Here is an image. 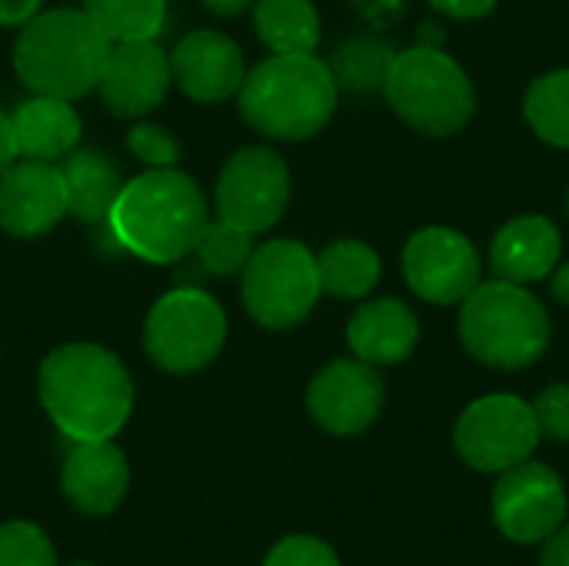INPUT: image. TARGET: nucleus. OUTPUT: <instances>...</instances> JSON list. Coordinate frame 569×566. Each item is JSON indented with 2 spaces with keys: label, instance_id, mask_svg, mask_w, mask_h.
Returning a JSON list of instances; mask_svg holds the SVG:
<instances>
[{
  "label": "nucleus",
  "instance_id": "4468645a",
  "mask_svg": "<svg viewBox=\"0 0 569 566\" xmlns=\"http://www.w3.org/2000/svg\"><path fill=\"white\" fill-rule=\"evenodd\" d=\"M67 214L63 173L50 160L17 157L0 173V227L10 237H43Z\"/></svg>",
  "mask_w": 569,
  "mask_h": 566
},
{
  "label": "nucleus",
  "instance_id": "4be33fe9",
  "mask_svg": "<svg viewBox=\"0 0 569 566\" xmlns=\"http://www.w3.org/2000/svg\"><path fill=\"white\" fill-rule=\"evenodd\" d=\"M317 270H320V290L327 297L357 300V304L367 300L383 277L380 254L367 240H357V237L327 244L317 254Z\"/></svg>",
  "mask_w": 569,
  "mask_h": 566
},
{
  "label": "nucleus",
  "instance_id": "2f4dec72",
  "mask_svg": "<svg viewBox=\"0 0 569 566\" xmlns=\"http://www.w3.org/2000/svg\"><path fill=\"white\" fill-rule=\"evenodd\" d=\"M427 3L450 20H483L497 10L500 0H427Z\"/></svg>",
  "mask_w": 569,
  "mask_h": 566
},
{
  "label": "nucleus",
  "instance_id": "f257e3e1",
  "mask_svg": "<svg viewBox=\"0 0 569 566\" xmlns=\"http://www.w3.org/2000/svg\"><path fill=\"white\" fill-rule=\"evenodd\" d=\"M37 394L50 424L70 440H113L133 414V377L100 344H63L37 370Z\"/></svg>",
  "mask_w": 569,
  "mask_h": 566
},
{
  "label": "nucleus",
  "instance_id": "cd10ccee",
  "mask_svg": "<svg viewBox=\"0 0 569 566\" xmlns=\"http://www.w3.org/2000/svg\"><path fill=\"white\" fill-rule=\"evenodd\" d=\"M0 566H57L53 540L30 520L0 524Z\"/></svg>",
  "mask_w": 569,
  "mask_h": 566
},
{
  "label": "nucleus",
  "instance_id": "20e7f679",
  "mask_svg": "<svg viewBox=\"0 0 569 566\" xmlns=\"http://www.w3.org/2000/svg\"><path fill=\"white\" fill-rule=\"evenodd\" d=\"M113 40L83 10H47L23 23L13 43L20 83L43 97L77 100L97 90Z\"/></svg>",
  "mask_w": 569,
  "mask_h": 566
},
{
  "label": "nucleus",
  "instance_id": "c85d7f7f",
  "mask_svg": "<svg viewBox=\"0 0 569 566\" xmlns=\"http://www.w3.org/2000/svg\"><path fill=\"white\" fill-rule=\"evenodd\" d=\"M127 150L147 167V170H163V167H177L180 160V147L177 140L157 127V123H133L127 133Z\"/></svg>",
  "mask_w": 569,
  "mask_h": 566
},
{
  "label": "nucleus",
  "instance_id": "6ab92c4d",
  "mask_svg": "<svg viewBox=\"0 0 569 566\" xmlns=\"http://www.w3.org/2000/svg\"><path fill=\"white\" fill-rule=\"evenodd\" d=\"M563 254L560 227L543 214H520L510 217L490 244V270L510 284H537L553 274Z\"/></svg>",
  "mask_w": 569,
  "mask_h": 566
},
{
  "label": "nucleus",
  "instance_id": "0eeeda50",
  "mask_svg": "<svg viewBox=\"0 0 569 566\" xmlns=\"http://www.w3.org/2000/svg\"><path fill=\"white\" fill-rule=\"evenodd\" d=\"M240 277L243 307L263 330L300 327L323 294L317 254L290 237L253 247Z\"/></svg>",
  "mask_w": 569,
  "mask_h": 566
},
{
  "label": "nucleus",
  "instance_id": "f8f14e48",
  "mask_svg": "<svg viewBox=\"0 0 569 566\" xmlns=\"http://www.w3.org/2000/svg\"><path fill=\"white\" fill-rule=\"evenodd\" d=\"M567 487L547 464L523 460L497 474L493 487V524L513 544H543L567 524Z\"/></svg>",
  "mask_w": 569,
  "mask_h": 566
},
{
  "label": "nucleus",
  "instance_id": "e433bc0d",
  "mask_svg": "<svg viewBox=\"0 0 569 566\" xmlns=\"http://www.w3.org/2000/svg\"><path fill=\"white\" fill-rule=\"evenodd\" d=\"M550 294H553L557 304L569 307V260L553 267V274H550Z\"/></svg>",
  "mask_w": 569,
  "mask_h": 566
},
{
  "label": "nucleus",
  "instance_id": "ea45409f",
  "mask_svg": "<svg viewBox=\"0 0 569 566\" xmlns=\"http://www.w3.org/2000/svg\"><path fill=\"white\" fill-rule=\"evenodd\" d=\"M563 214L569 217V187H567V193H563Z\"/></svg>",
  "mask_w": 569,
  "mask_h": 566
},
{
  "label": "nucleus",
  "instance_id": "7c9ffc66",
  "mask_svg": "<svg viewBox=\"0 0 569 566\" xmlns=\"http://www.w3.org/2000/svg\"><path fill=\"white\" fill-rule=\"evenodd\" d=\"M540 437L553 444H569V384H550L530 404Z\"/></svg>",
  "mask_w": 569,
  "mask_h": 566
},
{
  "label": "nucleus",
  "instance_id": "ddd939ff",
  "mask_svg": "<svg viewBox=\"0 0 569 566\" xmlns=\"http://www.w3.org/2000/svg\"><path fill=\"white\" fill-rule=\"evenodd\" d=\"M387 387L377 367L340 357L323 364L307 387V410L313 424L333 437H360L383 414Z\"/></svg>",
  "mask_w": 569,
  "mask_h": 566
},
{
  "label": "nucleus",
  "instance_id": "b1692460",
  "mask_svg": "<svg viewBox=\"0 0 569 566\" xmlns=\"http://www.w3.org/2000/svg\"><path fill=\"white\" fill-rule=\"evenodd\" d=\"M253 27L270 53H317L320 13L310 0H257Z\"/></svg>",
  "mask_w": 569,
  "mask_h": 566
},
{
  "label": "nucleus",
  "instance_id": "a878e982",
  "mask_svg": "<svg viewBox=\"0 0 569 566\" xmlns=\"http://www.w3.org/2000/svg\"><path fill=\"white\" fill-rule=\"evenodd\" d=\"M113 43L150 40L167 20V0H83L80 7Z\"/></svg>",
  "mask_w": 569,
  "mask_h": 566
},
{
  "label": "nucleus",
  "instance_id": "5701e85b",
  "mask_svg": "<svg viewBox=\"0 0 569 566\" xmlns=\"http://www.w3.org/2000/svg\"><path fill=\"white\" fill-rule=\"evenodd\" d=\"M393 57H397V47L387 37H380L377 30H370V33L347 37L333 50L327 67L333 73L337 90H347L353 97H370V93L383 90Z\"/></svg>",
  "mask_w": 569,
  "mask_h": 566
},
{
  "label": "nucleus",
  "instance_id": "2eb2a0df",
  "mask_svg": "<svg viewBox=\"0 0 569 566\" xmlns=\"http://www.w3.org/2000/svg\"><path fill=\"white\" fill-rule=\"evenodd\" d=\"M170 83V53L150 37L113 43L97 90L117 117H147L163 103Z\"/></svg>",
  "mask_w": 569,
  "mask_h": 566
},
{
  "label": "nucleus",
  "instance_id": "dca6fc26",
  "mask_svg": "<svg viewBox=\"0 0 569 566\" xmlns=\"http://www.w3.org/2000/svg\"><path fill=\"white\" fill-rule=\"evenodd\" d=\"M170 77L190 100L217 103L240 90L247 77L243 50L220 30H193L170 53Z\"/></svg>",
  "mask_w": 569,
  "mask_h": 566
},
{
  "label": "nucleus",
  "instance_id": "4c0bfd02",
  "mask_svg": "<svg viewBox=\"0 0 569 566\" xmlns=\"http://www.w3.org/2000/svg\"><path fill=\"white\" fill-rule=\"evenodd\" d=\"M207 10H213L217 17H240L243 10H250L257 0H200Z\"/></svg>",
  "mask_w": 569,
  "mask_h": 566
},
{
  "label": "nucleus",
  "instance_id": "72a5a7b5",
  "mask_svg": "<svg viewBox=\"0 0 569 566\" xmlns=\"http://www.w3.org/2000/svg\"><path fill=\"white\" fill-rule=\"evenodd\" d=\"M43 0H0V27H23L40 13Z\"/></svg>",
  "mask_w": 569,
  "mask_h": 566
},
{
  "label": "nucleus",
  "instance_id": "aec40b11",
  "mask_svg": "<svg viewBox=\"0 0 569 566\" xmlns=\"http://www.w3.org/2000/svg\"><path fill=\"white\" fill-rule=\"evenodd\" d=\"M17 157L30 160H63L80 143V117L70 100L33 93L10 113Z\"/></svg>",
  "mask_w": 569,
  "mask_h": 566
},
{
  "label": "nucleus",
  "instance_id": "c9c22d12",
  "mask_svg": "<svg viewBox=\"0 0 569 566\" xmlns=\"http://www.w3.org/2000/svg\"><path fill=\"white\" fill-rule=\"evenodd\" d=\"M17 160V147H13V130H10V113L0 110V173Z\"/></svg>",
  "mask_w": 569,
  "mask_h": 566
},
{
  "label": "nucleus",
  "instance_id": "7ed1b4c3",
  "mask_svg": "<svg viewBox=\"0 0 569 566\" xmlns=\"http://www.w3.org/2000/svg\"><path fill=\"white\" fill-rule=\"evenodd\" d=\"M243 120L280 143H300L317 137L340 100L327 60L317 53H273L247 70L240 90Z\"/></svg>",
  "mask_w": 569,
  "mask_h": 566
},
{
  "label": "nucleus",
  "instance_id": "bb28decb",
  "mask_svg": "<svg viewBox=\"0 0 569 566\" xmlns=\"http://www.w3.org/2000/svg\"><path fill=\"white\" fill-rule=\"evenodd\" d=\"M193 254L200 257L203 270H210L213 277H233V274H243L253 254V234L227 220H207V227L197 237Z\"/></svg>",
  "mask_w": 569,
  "mask_h": 566
},
{
  "label": "nucleus",
  "instance_id": "393cba45",
  "mask_svg": "<svg viewBox=\"0 0 569 566\" xmlns=\"http://www.w3.org/2000/svg\"><path fill=\"white\" fill-rule=\"evenodd\" d=\"M527 127L557 150H569V67L540 73L523 93Z\"/></svg>",
  "mask_w": 569,
  "mask_h": 566
},
{
  "label": "nucleus",
  "instance_id": "f3484780",
  "mask_svg": "<svg viewBox=\"0 0 569 566\" xmlns=\"http://www.w3.org/2000/svg\"><path fill=\"white\" fill-rule=\"evenodd\" d=\"M60 490L77 514L107 517L130 490V464L113 440L73 444L60 470Z\"/></svg>",
  "mask_w": 569,
  "mask_h": 566
},
{
  "label": "nucleus",
  "instance_id": "f704fd0d",
  "mask_svg": "<svg viewBox=\"0 0 569 566\" xmlns=\"http://www.w3.org/2000/svg\"><path fill=\"white\" fill-rule=\"evenodd\" d=\"M540 566H569V524H563L553 537L543 540Z\"/></svg>",
  "mask_w": 569,
  "mask_h": 566
},
{
  "label": "nucleus",
  "instance_id": "412c9836",
  "mask_svg": "<svg viewBox=\"0 0 569 566\" xmlns=\"http://www.w3.org/2000/svg\"><path fill=\"white\" fill-rule=\"evenodd\" d=\"M67 187V214L83 224H100L110 217V207L123 187V177L110 157L100 150H70L60 163Z\"/></svg>",
  "mask_w": 569,
  "mask_h": 566
},
{
  "label": "nucleus",
  "instance_id": "9b49d317",
  "mask_svg": "<svg viewBox=\"0 0 569 566\" xmlns=\"http://www.w3.org/2000/svg\"><path fill=\"white\" fill-rule=\"evenodd\" d=\"M407 287L437 307H460L483 280V260L473 240L453 227L417 230L400 254Z\"/></svg>",
  "mask_w": 569,
  "mask_h": 566
},
{
  "label": "nucleus",
  "instance_id": "6e6552de",
  "mask_svg": "<svg viewBox=\"0 0 569 566\" xmlns=\"http://www.w3.org/2000/svg\"><path fill=\"white\" fill-rule=\"evenodd\" d=\"M227 340L223 307L197 287L163 294L143 320V350L167 374H197L210 367Z\"/></svg>",
  "mask_w": 569,
  "mask_h": 566
},
{
  "label": "nucleus",
  "instance_id": "473e14b6",
  "mask_svg": "<svg viewBox=\"0 0 569 566\" xmlns=\"http://www.w3.org/2000/svg\"><path fill=\"white\" fill-rule=\"evenodd\" d=\"M357 10L373 27H390V23H397L403 17L407 0H357Z\"/></svg>",
  "mask_w": 569,
  "mask_h": 566
},
{
  "label": "nucleus",
  "instance_id": "58836bf2",
  "mask_svg": "<svg viewBox=\"0 0 569 566\" xmlns=\"http://www.w3.org/2000/svg\"><path fill=\"white\" fill-rule=\"evenodd\" d=\"M417 43H423V47H443V27H437V23H423L420 27V40Z\"/></svg>",
  "mask_w": 569,
  "mask_h": 566
},
{
  "label": "nucleus",
  "instance_id": "39448f33",
  "mask_svg": "<svg viewBox=\"0 0 569 566\" xmlns=\"http://www.w3.org/2000/svg\"><path fill=\"white\" fill-rule=\"evenodd\" d=\"M457 334L463 350L493 370H527L543 360L553 340L547 304L523 284L480 280L460 304Z\"/></svg>",
  "mask_w": 569,
  "mask_h": 566
},
{
  "label": "nucleus",
  "instance_id": "c756f323",
  "mask_svg": "<svg viewBox=\"0 0 569 566\" xmlns=\"http://www.w3.org/2000/svg\"><path fill=\"white\" fill-rule=\"evenodd\" d=\"M263 566H340V557L327 540L310 534H293L273 544Z\"/></svg>",
  "mask_w": 569,
  "mask_h": 566
},
{
  "label": "nucleus",
  "instance_id": "9d476101",
  "mask_svg": "<svg viewBox=\"0 0 569 566\" xmlns=\"http://www.w3.org/2000/svg\"><path fill=\"white\" fill-rule=\"evenodd\" d=\"M290 203V167L287 160L267 147L250 143L240 147L220 170L217 180V217L247 230L263 234L280 224Z\"/></svg>",
  "mask_w": 569,
  "mask_h": 566
},
{
  "label": "nucleus",
  "instance_id": "423d86ee",
  "mask_svg": "<svg viewBox=\"0 0 569 566\" xmlns=\"http://www.w3.org/2000/svg\"><path fill=\"white\" fill-rule=\"evenodd\" d=\"M383 97L410 130L433 140L457 137L477 113V87L443 47L413 43L397 50Z\"/></svg>",
  "mask_w": 569,
  "mask_h": 566
},
{
  "label": "nucleus",
  "instance_id": "f03ea898",
  "mask_svg": "<svg viewBox=\"0 0 569 566\" xmlns=\"http://www.w3.org/2000/svg\"><path fill=\"white\" fill-rule=\"evenodd\" d=\"M107 224L127 254L147 264H177L193 254L207 227V197L177 167L143 170L120 187Z\"/></svg>",
  "mask_w": 569,
  "mask_h": 566
},
{
  "label": "nucleus",
  "instance_id": "1a4fd4ad",
  "mask_svg": "<svg viewBox=\"0 0 569 566\" xmlns=\"http://www.w3.org/2000/svg\"><path fill=\"white\" fill-rule=\"evenodd\" d=\"M533 407L517 394H487L463 407L453 424L457 457L480 474H503L540 447Z\"/></svg>",
  "mask_w": 569,
  "mask_h": 566
},
{
  "label": "nucleus",
  "instance_id": "a211bd4d",
  "mask_svg": "<svg viewBox=\"0 0 569 566\" xmlns=\"http://www.w3.org/2000/svg\"><path fill=\"white\" fill-rule=\"evenodd\" d=\"M420 344V320L400 297L360 300L347 324V347L370 367H397L413 357Z\"/></svg>",
  "mask_w": 569,
  "mask_h": 566
},
{
  "label": "nucleus",
  "instance_id": "a19ab883",
  "mask_svg": "<svg viewBox=\"0 0 569 566\" xmlns=\"http://www.w3.org/2000/svg\"><path fill=\"white\" fill-rule=\"evenodd\" d=\"M70 566H97V564H70Z\"/></svg>",
  "mask_w": 569,
  "mask_h": 566
}]
</instances>
